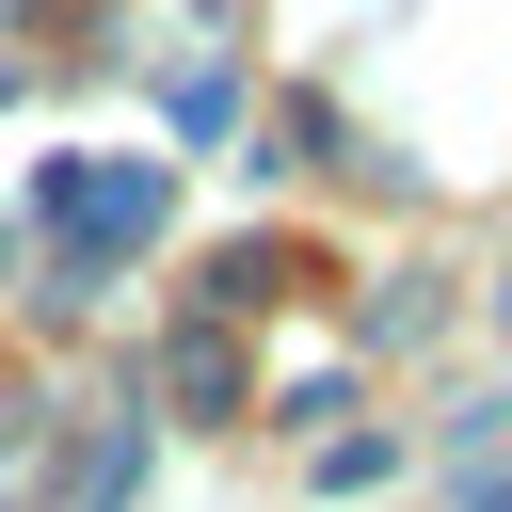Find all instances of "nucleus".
Listing matches in <instances>:
<instances>
[{
	"instance_id": "obj_1",
	"label": "nucleus",
	"mask_w": 512,
	"mask_h": 512,
	"mask_svg": "<svg viewBox=\"0 0 512 512\" xmlns=\"http://www.w3.org/2000/svg\"><path fill=\"white\" fill-rule=\"evenodd\" d=\"M32 208H48V240H64V256H144V240H160V208H176V176H160V160H48V192H32Z\"/></svg>"
}]
</instances>
